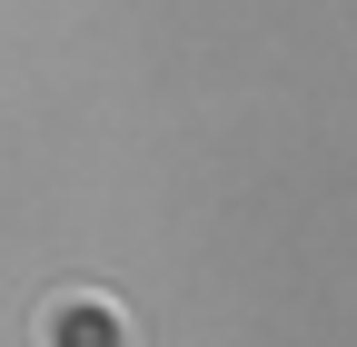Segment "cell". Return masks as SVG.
<instances>
[{"label": "cell", "instance_id": "1", "mask_svg": "<svg viewBox=\"0 0 357 347\" xmlns=\"http://www.w3.org/2000/svg\"><path fill=\"white\" fill-rule=\"evenodd\" d=\"M30 347H139V318L109 288H50L30 318Z\"/></svg>", "mask_w": 357, "mask_h": 347}]
</instances>
